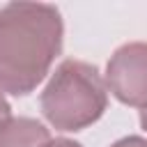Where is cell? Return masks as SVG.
Masks as SVG:
<instances>
[{"instance_id":"cell-5","label":"cell","mask_w":147,"mask_h":147,"mask_svg":"<svg viewBox=\"0 0 147 147\" xmlns=\"http://www.w3.org/2000/svg\"><path fill=\"white\" fill-rule=\"evenodd\" d=\"M110 147H147V140L140 138V136H126V138L113 142Z\"/></svg>"},{"instance_id":"cell-4","label":"cell","mask_w":147,"mask_h":147,"mask_svg":"<svg viewBox=\"0 0 147 147\" xmlns=\"http://www.w3.org/2000/svg\"><path fill=\"white\" fill-rule=\"evenodd\" d=\"M51 140L48 129L32 117H7L0 122V147H41Z\"/></svg>"},{"instance_id":"cell-8","label":"cell","mask_w":147,"mask_h":147,"mask_svg":"<svg viewBox=\"0 0 147 147\" xmlns=\"http://www.w3.org/2000/svg\"><path fill=\"white\" fill-rule=\"evenodd\" d=\"M140 126L147 131V108H142V110H140Z\"/></svg>"},{"instance_id":"cell-7","label":"cell","mask_w":147,"mask_h":147,"mask_svg":"<svg viewBox=\"0 0 147 147\" xmlns=\"http://www.w3.org/2000/svg\"><path fill=\"white\" fill-rule=\"evenodd\" d=\"M9 110H11V108H9V103H7V101H5V96L0 94V122H2V119H7V117L11 115Z\"/></svg>"},{"instance_id":"cell-3","label":"cell","mask_w":147,"mask_h":147,"mask_svg":"<svg viewBox=\"0 0 147 147\" xmlns=\"http://www.w3.org/2000/svg\"><path fill=\"white\" fill-rule=\"evenodd\" d=\"M106 90L133 108H147V41L119 46L106 64Z\"/></svg>"},{"instance_id":"cell-6","label":"cell","mask_w":147,"mask_h":147,"mask_svg":"<svg viewBox=\"0 0 147 147\" xmlns=\"http://www.w3.org/2000/svg\"><path fill=\"white\" fill-rule=\"evenodd\" d=\"M41 147H83V145L76 142V140H69V138H51Z\"/></svg>"},{"instance_id":"cell-1","label":"cell","mask_w":147,"mask_h":147,"mask_svg":"<svg viewBox=\"0 0 147 147\" xmlns=\"http://www.w3.org/2000/svg\"><path fill=\"white\" fill-rule=\"evenodd\" d=\"M62 14L44 2L0 7V92L25 96L51 71L62 51Z\"/></svg>"},{"instance_id":"cell-2","label":"cell","mask_w":147,"mask_h":147,"mask_svg":"<svg viewBox=\"0 0 147 147\" xmlns=\"http://www.w3.org/2000/svg\"><path fill=\"white\" fill-rule=\"evenodd\" d=\"M39 103L51 126L57 131H80L103 115L108 106L106 80L94 64L64 60L46 83Z\"/></svg>"}]
</instances>
